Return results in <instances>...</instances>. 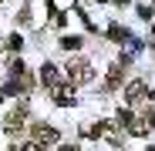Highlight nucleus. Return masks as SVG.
<instances>
[{
    "mask_svg": "<svg viewBox=\"0 0 155 151\" xmlns=\"http://www.w3.org/2000/svg\"><path fill=\"white\" fill-rule=\"evenodd\" d=\"M121 84V67H111L108 71V87H118Z\"/></svg>",
    "mask_w": 155,
    "mask_h": 151,
    "instance_id": "6",
    "label": "nucleus"
},
{
    "mask_svg": "<svg viewBox=\"0 0 155 151\" xmlns=\"http://www.w3.org/2000/svg\"><path fill=\"white\" fill-rule=\"evenodd\" d=\"M145 94H148V87H145L142 81H132V84H128V91H125L128 104H142V101H145Z\"/></svg>",
    "mask_w": 155,
    "mask_h": 151,
    "instance_id": "5",
    "label": "nucleus"
},
{
    "mask_svg": "<svg viewBox=\"0 0 155 151\" xmlns=\"http://www.w3.org/2000/svg\"><path fill=\"white\" fill-rule=\"evenodd\" d=\"M91 77H94V71H91L88 61H71L68 64V84H91Z\"/></svg>",
    "mask_w": 155,
    "mask_h": 151,
    "instance_id": "1",
    "label": "nucleus"
},
{
    "mask_svg": "<svg viewBox=\"0 0 155 151\" xmlns=\"http://www.w3.org/2000/svg\"><path fill=\"white\" fill-rule=\"evenodd\" d=\"M41 81H44V87H51V91H54L64 77H61V71H58L54 64H44V67H41Z\"/></svg>",
    "mask_w": 155,
    "mask_h": 151,
    "instance_id": "4",
    "label": "nucleus"
},
{
    "mask_svg": "<svg viewBox=\"0 0 155 151\" xmlns=\"http://www.w3.org/2000/svg\"><path fill=\"white\" fill-rule=\"evenodd\" d=\"M24 121H27V108L20 104V108H14V111L7 114V121H4V131H10V134H14V131H20V128H24Z\"/></svg>",
    "mask_w": 155,
    "mask_h": 151,
    "instance_id": "3",
    "label": "nucleus"
},
{
    "mask_svg": "<svg viewBox=\"0 0 155 151\" xmlns=\"http://www.w3.org/2000/svg\"><path fill=\"white\" fill-rule=\"evenodd\" d=\"M31 138H34V144H37V148H51V144H58V131L51 128V124H34Z\"/></svg>",
    "mask_w": 155,
    "mask_h": 151,
    "instance_id": "2",
    "label": "nucleus"
},
{
    "mask_svg": "<svg viewBox=\"0 0 155 151\" xmlns=\"http://www.w3.org/2000/svg\"><path fill=\"white\" fill-rule=\"evenodd\" d=\"M81 47V37H64V50H78Z\"/></svg>",
    "mask_w": 155,
    "mask_h": 151,
    "instance_id": "7",
    "label": "nucleus"
}]
</instances>
